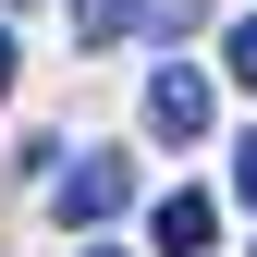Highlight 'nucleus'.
I'll return each instance as SVG.
<instances>
[{
	"instance_id": "nucleus-1",
	"label": "nucleus",
	"mask_w": 257,
	"mask_h": 257,
	"mask_svg": "<svg viewBox=\"0 0 257 257\" xmlns=\"http://www.w3.org/2000/svg\"><path fill=\"white\" fill-rule=\"evenodd\" d=\"M49 208H61V233H98V220H122V208H135V159L86 147L74 172H49Z\"/></svg>"
},
{
	"instance_id": "nucleus-2",
	"label": "nucleus",
	"mask_w": 257,
	"mask_h": 257,
	"mask_svg": "<svg viewBox=\"0 0 257 257\" xmlns=\"http://www.w3.org/2000/svg\"><path fill=\"white\" fill-rule=\"evenodd\" d=\"M208 110H220V98H208L196 61H159V74H147V135H159V147H196V135H208Z\"/></svg>"
},
{
	"instance_id": "nucleus-3",
	"label": "nucleus",
	"mask_w": 257,
	"mask_h": 257,
	"mask_svg": "<svg viewBox=\"0 0 257 257\" xmlns=\"http://www.w3.org/2000/svg\"><path fill=\"white\" fill-rule=\"evenodd\" d=\"M147 233H159V257H208V233H220V208L196 196V184H172V196L147 208Z\"/></svg>"
},
{
	"instance_id": "nucleus-4",
	"label": "nucleus",
	"mask_w": 257,
	"mask_h": 257,
	"mask_svg": "<svg viewBox=\"0 0 257 257\" xmlns=\"http://www.w3.org/2000/svg\"><path fill=\"white\" fill-rule=\"evenodd\" d=\"M135 25H159V0H74V49H110Z\"/></svg>"
},
{
	"instance_id": "nucleus-5",
	"label": "nucleus",
	"mask_w": 257,
	"mask_h": 257,
	"mask_svg": "<svg viewBox=\"0 0 257 257\" xmlns=\"http://www.w3.org/2000/svg\"><path fill=\"white\" fill-rule=\"evenodd\" d=\"M220 74H233V86H257V13H245V25H220Z\"/></svg>"
},
{
	"instance_id": "nucleus-6",
	"label": "nucleus",
	"mask_w": 257,
	"mask_h": 257,
	"mask_svg": "<svg viewBox=\"0 0 257 257\" xmlns=\"http://www.w3.org/2000/svg\"><path fill=\"white\" fill-rule=\"evenodd\" d=\"M233 196H245V208H257V135H245V147H233Z\"/></svg>"
},
{
	"instance_id": "nucleus-7",
	"label": "nucleus",
	"mask_w": 257,
	"mask_h": 257,
	"mask_svg": "<svg viewBox=\"0 0 257 257\" xmlns=\"http://www.w3.org/2000/svg\"><path fill=\"white\" fill-rule=\"evenodd\" d=\"M0 98H13V37H0Z\"/></svg>"
},
{
	"instance_id": "nucleus-8",
	"label": "nucleus",
	"mask_w": 257,
	"mask_h": 257,
	"mask_svg": "<svg viewBox=\"0 0 257 257\" xmlns=\"http://www.w3.org/2000/svg\"><path fill=\"white\" fill-rule=\"evenodd\" d=\"M86 257H110V245H86Z\"/></svg>"
}]
</instances>
